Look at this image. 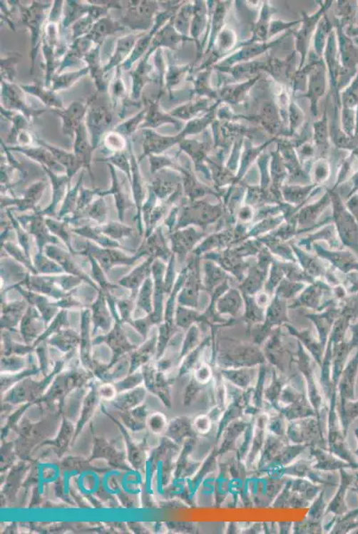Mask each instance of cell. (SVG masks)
Returning a JSON list of instances; mask_svg holds the SVG:
<instances>
[{"instance_id": "6da1fadb", "label": "cell", "mask_w": 358, "mask_h": 534, "mask_svg": "<svg viewBox=\"0 0 358 534\" xmlns=\"http://www.w3.org/2000/svg\"><path fill=\"white\" fill-rule=\"evenodd\" d=\"M58 24H46L44 34L42 36L41 48L45 59V82L46 88H51L53 76L59 69V60L66 56L68 48L66 41L60 38Z\"/></svg>"}, {"instance_id": "7a4b0ae2", "label": "cell", "mask_w": 358, "mask_h": 534, "mask_svg": "<svg viewBox=\"0 0 358 534\" xmlns=\"http://www.w3.org/2000/svg\"><path fill=\"white\" fill-rule=\"evenodd\" d=\"M17 1V6L21 14V21L31 31V74L34 73L36 58H37L39 46L41 45L42 36L45 31L46 10L52 6V2L41 3L32 1L30 6L21 5Z\"/></svg>"}, {"instance_id": "3957f363", "label": "cell", "mask_w": 358, "mask_h": 534, "mask_svg": "<svg viewBox=\"0 0 358 534\" xmlns=\"http://www.w3.org/2000/svg\"><path fill=\"white\" fill-rule=\"evenodd\" d=\"M159 2L148 0L128 1L127 13L119 21L132 31L151 30L159 13Z\"/></svg>"}, {"instance_id": "277c9868", "label": "cell", "mask_w": 358, "mask_h": 534, "mask_svg": "<svg viewBox=\"0 0 358 534\" xmlns=\"http://www.w3.org/2000/svg\"><path fill=\"white\" fill-rule=\"evenodd\" d=\"M96 96L91 105L89 106L85 124L88 132L91 135L93 148H98L103 136L109 133L113 127L114 117L109 107L101 103H96Z\"/></svg>"}, {"instance_id": "5b68a950", "label": "cell", "mask_w": 358, "mask_h": 534, "mask_svg": "<svg viewBox=\"0 0 358 534\" xmlns=\"http://www.w3.org/2000/svg\"><path fill=\"white\" fill-rule=\"evenodd\" d=\"M19 85L1 81V107L23 114L34 123L41 114L49 111L48 108H34L29 106Z\"/></svg>"}, {"instance_id": "8992f818", "label": "cell", "mask_w": 358, "mask_h": 534, "mask_svg": "<svg viewBox=\"0 0 358 534\" xmlns=\"http://www.w3.org/2000/svg\"><path fill=\"white\" fill-rule=\"evenodd\" d=\"M96 94L92 96L87 102H73L63 110L51 109L50 112L56 113L63 120L62 130L64 135L71 138H75L78 128L84 123L89 106L95 99Z\"/></svg>"}, {"instance_id": "52a82bcc", "label": "cell", "mask_w": 358, "mask_h": 534, "mask_svg": "<svg viewBox=\"0 0 358 534\" xmlns=\"http://www.w3.org/2000/svg\"><path fill=\"white\" fill-rule=\"evenodd\" d=\"M171 16H173V9H168L163 11V12H159L157 14L155 23V25H153V27L149 31V32H146V34H144V35L138 39L131 56L128 57L126 62L123 63V66H121L123 71H131V68L134 66L135 62H137V61H140L143 57H144L145 53L148 52L150 46H151L152 44L153 38L155 37L157 31L165 25L164 24H165L166 21L173 18Z\"/></svg>"}, {"instance_id": "ba28073f", "label": "cell", "mask_w": 358, "mask_h": 534, "mask_svg": "<svg viewBox=\"0 0 358 534\" xmlns=\"http://www.w3.org/2000/svg\"><path fill=\"white\" fill-rule=\"evenodd\" d=\"M150 57L144 56L139 61L138 66L130 71L132 78L131 100H138L142 95L143 89L149 83L159 84L158 73L156 68L149 63Z\"/></svg>"}, {"instance_id": "9c48e42d", "label": "cell", "mask_w": 358, "mask_h": 534, "mask_svg": "<svg viewBox=\"0 0 358 534\" xmlns=\"http://www.w3.org/2000/svg\"><path fill=\"white\" fill-rule=\"evenodd\" d=\"M185 133L178 136H164L160 135L153 130L145 128L142 130L143 135V153L138 158V163H140L145 157L155 154L160 155V153L165 152L170 147L173 146L175 143L180 141L182 136Z\"/></svg>"}, {"instance_id": "30bf717a", "label": "cell", "mask_w": 358, "mask_h": 534, "mask_svg": "<svg viewBox=\"0 0 358 534\" xmlns=\"http://www.w3.org/2000/svg\"><path fill=\"white\" fill-rule=\"evenodd\" d=\"M144 34H138L135 32H132L131 34L117 39L113 52L109 57L108 63L103 66V71H105L106 74L109 73L113 68L121 67L123 66V63L126 62L128 57L131 56L132 51H133L138 39Z\"/></svg>"}, {"instance_id": "8fae6325", "label": "cell", "mask_w": 358, "mask_h": 534, "mask_svg": "<svg viewBox=\"0 0 358 534\" xmlns=\"http://www.w3.org/2000/svg\"><path fill=\"white\" fill-rule=\"evenodd\" d=\"M163 96V91H160V94L155 96V98H144V105L146 108V114L144 123H142L139 130H145V128H150V130H155V128L162 126L163 124L165 123H175L177 124L173 116L169 115L163 113L160 106V100Z\"/></svg>"}, {"instance_id": "7c38bea8", "label": "cell", "mask_w": 358, "mask_h": 534, "mask_svg": "<svg viewBox=\"0 0 358 534\" xmlns=\"http://www.w3.org/2000/svg\"><path fill=\"white\" fill-rule=\"evenodd\" d=\"M101 46H93V48L84 57L89 73L94 81L98 92L105 94L109 91L110 83L106 80V73L102 66Z\"/></svg>"}, {"instance_id": "4fadbf2b", "label": "cell", "mask_w": 358, "mask_h": 534, "mask_svg": "<svg viewBox=\"0 0 358 534\" xmlns=\"http://www.w3.org/2000/svg\"><path fill=\"white\" fill-rule=\"evenodd\" d=\"M93 43L89 41L85 37H82L71 42L68 48L66 56L61 61L58 71L56 74L63 73L64 71L71 67L80 66L81 61L84 60V57L93 48Z\"/></svg>"}, {"instance_id": "5bb4252c", "label": "cell", "mask_w": 358, "mask_h": 534, "mask_svg": "<svg viewBox=\"0 0 358 534\" xmlns=\"http://www.w3.org/2000/svg\"><path fill=\"white\" fill-rule=\"evenodd\" d=\"M123 69L118 67L113 80L109 86L111 100H112L113 108L116 109L118 103H123V110L119 114L120 119H124L128 107H140L137 103L132 102L127 94L126 86L123 78Z\"/></svg>"}, {"instance_id": "9a60e30c", "label": "cell", "mask_w": 358, "mask_h": 534, "mask_svg": "<svg viewBox=\"0 0 358 534\" xmlns=\"http://www.w3.org/2000/svg\"><path fill=\"white\" fill-rule=\"evenodd\" d=\"M125 30H126V28L123 24H121L119 21H114L108 14V16L103 17L96 21L91 32L87 36H85V38L96 46H102L103 41L109 36Z\"/></svg>"}, {"instance_id": "2e32d148", "label": "cell", "mask_w": 358, "mask_h": 534, "mask_svg": "<svg viewBox=\"0 0 358 534\" xmlns=\"http://www.w3.org/2000/svg\"><path fill=\"white\" fill-rule=\"evenodd\" d=\"M6 147L11 152H19L30 158V159L38 161L42 167H46L50 170H61L62 165L56 160L52 153L45 147L39 145L28 147L18 145Z\"/></svg>"}, {"instance_id": "e0dca14e", "label": "cell", "mask_w": 358, "mask_h": 534, "mask_svg": "<svg viewBox=\"0 0 358 534\" xmlns=\"http://www.w3.org/2000/svg\"><path fill=\"white\" fill-rule=\"evenodd\" d=\"M19 86L24 92L34 96L41 100L46 106V108L49 109V111L51 109H64L63 100L59 95L53 91L51 88H46L45 84L41 83V82L37 81L31 85L21 84Z\"/></svg>"}, {"instance_id": "ac0fdd59", "label": "cell", "mask_w": 358, "mask_h": 534, "mask_svg": "<svg viewBox=\"0 0 358 534\" xmlns=\"http://www.w3.org/2000/svg\"><path fill=\"white\" fill-rule=\"evenodd\" d=\"M94 150L91 140L88 138L87 127L83 123L75 134L73 153L76 159L82 164V166L88 168L91 173L92 153Z\"/></svg>"}, {"instance_id": "d6986e66", "label": "cell", "mask_w": 358, "mask_h": 534, "mask_svg": "<svg viewBox=\"0 0 358 534\" xmlns=\"http://www.w3.org/2000/svg\"><path fill=\"white\" fill-rule=\"evenodd\" d=\"M181 41L180 36L176 34L173 28V17L171 18L169 23L164 25L160 29L155 37L153 38L151 46L148 52L145 56L151 57L158 49L164 48H170L174 49L178 42Z\"/></svg>"}, {"instance_id": "ffe728a7", "label": "cell", "mask_w": 358, "mask_h": 534, "mask_svg": "<svg viewBox=\"0 0 358 534\" xmlns=\"http://www.w3.org/2000/svg\"><path fill=\"white\" fill-rule=\"evenodd\" d=\"M0 110H1L4 118H6L7 120L12 123L10 134L7 138V143L10 145H16L17 138L20 135L26 133V132H34L32 130H34V123H31L23 114L4 109L2 107H0Z\"/></svg>"}, {"instance_id": "44dd1931", "label": "cell", "mask_w": 358, "mask_h": 534, "mask_svg": "<svg viewBox=\"0 0 358 534\" xmlns=\"http://www.w3.org/2000/svg\"><path fill=\"white\" fill-rule=\"evenodd\" d=\"M36 145H41L48 149L53 155L55 156L56 160L66 168L67 177L70 179L82 166V164L76 159L73 153H68L66 150L50 145L48 142L39 138H36Z\"/></svg>"}, {"instance_id": "7402d4cb", "label": "cell", "mask_w": 358, "mask_h": 534, "mask_svg": "<svg viewBox=\"0 0 358 534\" xmlns=\"http://www.w3.org/2000/svg\"><path fill=\"white\" fill-rule=\"evenodd\" d=\"M89 73L88 67L82 68L81 70L73 71V73H66L61 74H56L53 76L51 83V88L53 91L59 92L69 89L76 83L85 75Z\"/></svg>"}, {"instance_id": "603a6c76", "label": "cell", "mask_w": 358, "mask_h": 534, "mask_svg": "<svg viewBox=\"0 0 358 534\" xmlns=\"http://www.w3.org/2000/svg\"><path fill=\"white\" fill-rule=\"evenodd\" d=\"M21 58L19 53H10L1 58V81L14 83L17 75L16 66Z\"/></svg>"}, {"instance_id": "cb8c5ba5", "label": "cell", "mask_w": 358, "mask_h": 534, "mask_svg": "<svg viewBox=\"0 0 358 534\" xmlns=\"http://www.w3.org/2000/svg\"><path fill=\"white\" fill-rule=\"evenodd\" d=\"M145 114L146 108L145 107V108L143 109L140 113L135 114V115L134 117H132L131 119L124 121V123L120 125H118V126L114 128L113 131L123 135L124 138H126L127 139L131 138L135 132L139 130V128H140L142 123H144Z\"/></svg>"}, {"instance_id": "d4e9b609", "label": "cell", "mask_w": 358, "mask_h": 534, "mask_svg": "<svg viewBox=\"0 0 358 534\" xmlns=\"http://www.w3.org/2000/svg\"><path fill=\"white\" fill-rule=\"evenodd\" d=\"M103 143L107 153H116L128 150V140L113 130L106 134Z\"/></svg>"}, {"instance_id": "484cf974", "label": "cell", "mask_w": 358, "mask_h": 534, "mask_svg": "<svg viewBox=\"0 0 358 534\" xmlns=\"http://www.w3.org/2000/svg\"><path fill=\"white\" fill-rule=\"evenodd\" d=\"M96 21H98V20H96L91 14L77 21L76 23L73 25V28H71V31H73V35H71V42L87 36L92 30V28L94 26Z\"/></svg>"}, {"instance_id": "4316f807", "label": "cell", "mask_w": 358, "mask_h": 534, "mask_svg": "<svg viewBox=\"0 0 358 534\" xmlns=\"http://www.w3.org/2000/svg\"><path fill=\"white\" fill-rule=\"evenodd\" d=\"M98 160L106 161V163L113 164L114 166L121 168V170H123L131 179V163L130 153H128V150H123V152L113 153V155L105 158V159Z\"/></svg>"}, {"instance_id": "83f0119b", "label": "cell", "mask_w": 358, "mask_h": 534, "mask_svg": "<svg viewBox=\"0 0 358 534\" xmlns=\"http://www.w3.org/2000/svg\"><path fill=\"white\" fill-rule=\"evenodd\" d=\"M150 164H151V172L155 174L156 171L160 170L163 167L170 166L171 161L168 157L155 155L151 154L149 155Z\"/></svg>"}, {"instance_id": "f1b7e54d", "label": "cell", "mask_w": 358, "mask_h": 534, "mask_svg": "<svg viewBox=\"0 0 358 534\" xmlns=\"http://www.w3.org/2000/svg\"><path fill=\"white\" fill-rule=\"evenodd\" d=\"M53 7L51 12L49 14L48 21H50V23L58 24L60 23L61 19L63 20L62 16L63 14L64 1L56 0V1H53Z\"/></svg>"}, {"instance_id": "f546056e", "label": "cell", "mask_w": 358, "mask_h": 534, "mask_svg": "<svg viewBox=\"0 0 358 534\" xmlns=\"http://www.w3.org/2000/svg\"><path fill=\"white\" fill-rule=\"evenodd\" d=\"M195 426L200 433H207L211 428V422L206 416H200V418L196 419Z\"/></svg>"}, {"instance_id": "4dcf8cb0", "label": "cell", "mask_w": 358, "mask_h": 534, "mask_svg": "<svg viewBox=\"0 0 358 534\" xmlns=\"http://www.w3.org/2000/svg\"><path fill=\"white\" fill-rule=\"evenodd\" d=\"M352 290H353V292H357V290H358V282H357L356 284L353 286Z\"/></svg>"}]
</instances>
